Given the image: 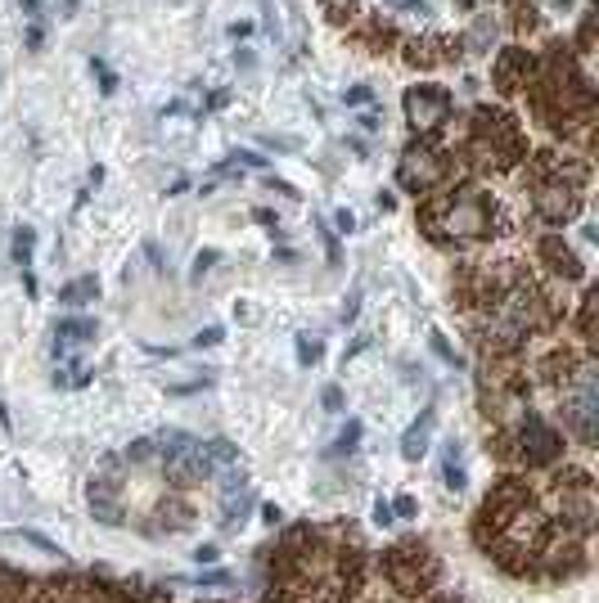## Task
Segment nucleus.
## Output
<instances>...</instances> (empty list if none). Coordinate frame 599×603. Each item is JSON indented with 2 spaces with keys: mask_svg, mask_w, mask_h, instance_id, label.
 Listing matches in <instances>:
<instances>
[{
  "mask_svg": "<svg viewBox=\"0 0 599 603\" xmlns=\"http://www.w3.org/2000/svg\"><path fill=\"white\" fill-rule=\"evenodd\" d=\"M424 225L433 239L478 243L496 234V207L482 189H442L433 203H424Z\"/></svg>",
  "mask_w": 599,
  "mask_h": 603,
  "instance_id": "f257e3e1",
  "label": "nucleus"
},
{
  "mask_svg": "<svg viewBox=\"0 0 599 603\" xmlns=\"http://www.w3.org/2000/svg\"><path fill=\"white\" fill-rule=\"evenodd\" d=\"M469 153L482 162V167L505 171V167H514V162L527 153V140H523V131H518L514 117L500 113V108H487V104H482L478 113H473Z\"/></svg>",
  "mask_w": 599,
  "mask_h": 603,
  "instance_id": "f03ea898",
  "label": "nucleus"
},
{
  "mask_svg": "<svg viewBox=\"0 0 599 603\" xmlns=\"http://www.w3.org/2000/svg\"><path fill=\"white\" fill-rule=\"evenodd\" d=\"M451 171H455V162H451V153H442V149H433V144H410L406 153H401V185L410 189V194H433V189H442L446 180H451Z\"/></svg>",
  "mask_w": 599,
  "mask_h": 603,
  "instance_id": "7ed1b4c3",
  "label": "nucleus"
},
{
  "mask_svg": "<svg viewBox=\"0 0 599 603\" xmlns=\"http://www.w3.org/2000/svg\"><path fill=\"white\" fill-rule=\"evenodd\" d=\"M451 108H455V99L446 86H410L406 90V122L415 126L419 135L442 131V126L451 122Z\"/></svg>",
  "mask_w": 599,
  "mask_h": 603,
  "instance_id": "20e7f679",
  "label": "nucleus"
},
{
  "mask_svg": "<svg viewBox=\"0 0 599 603\" xmlns=\"http://www.w3.org/2000/svg\"><path fill=\"white\" fill-rule=\"evenodd\" d=\"M518 450H523L527 464H550V459L559 455V437H554V428L545 419L523 414V419H518Z\"/></svg>",
  "mask_w": 599,
  "mask_h": 603,
  "instance_id": "39448f33",
  "label": "nucleus"
},
{
  "mask_svg": "<svg viewBox=\"0 0 599 603\" xmlns=\"http://www.w3.org/2000/svg\"><path fill=\"white\" fill-rule=\"evenodd\" d=\"M532 68H536V54L523 50V45H509V50L496 59V86H500V95H514V90H523L527 81H532Z\"/></svg>",
  "mask_w": 599,
  "mask_h": 603,
  "instance_id": "423d86ee",
  "label": "nucleus"
},
{
  "mask_svg": "<svg viewBox=\"0 0 599 603\" xmlns=\"http://www.w3.org/2000/svg\"><path fill=\"white\" fill-rule=\"evenodd\" d=\"M541 257L550 261L554 275H563V279H577V275H581V266H577V257H572V248H568L563 239H554V234H550V239H541Z\"/></svg>",
  "mask_w": 599,
  "mask_h": 603,
  "instance_id": "0eeeda50",
  "label": "nucleus"
},
{
  "mask_svg": "<svg viewBox=\"0 0 599 603\" xmlns=\"http://www.w3.org/2000/svg\"><path fill=\"white\" fill-rule=\"evenodd\" d=\"M320 9H325L334 23H356V14H361V0H320Z\"/></svg>",
  "mask_w": 599,
  "mask_h": 603,
  "instance_id": "6e6552de",
  "label": "nucleus"
},
{
  "mask_svg": "<svg viewBox=\"0 0 599 603\" xmlns=\"http://www.w3.org/2000/svg\"><path fill=\"white\" fill-rule=\"evenodd\" d=\"M428 428H433V414H424V423H415V428L406 432V459H419V455H424Z\"/></svg>",
  "mask_w": 599,
  "mask_h": 603,
  "instance_id": "1a4fd4ad",
  "label": "nucleus"
},
{
  "mask_svg": "<svg viewBox=\"0 0 599 603\" xmlns=\"http://www.w3.org/2000/svg\"><path fill=\"white\" fill-rule=\"evenodd\" d=\"M514 23L518 27H523V32H532V27H541V18H536V5H532V0H518V9H514Z\"/></svg>",
  "mask_w": 599,
  "mask_h": 603,
  "instance_id": "9d476101",
  "label": "nucleus"
},
{
  "mask_svg": "<svg viewBox=\"0 0 599 603\" xmlns=\"http://www.w3.org/2000/svg\"><path fill=\"white\" fill-rule=\"evenodd\" d=\"M14 257H19L23 266H28V257H32V234H28V230H23L19 239H14Z\"/></svg>",
  "mask_w": 599,
  "mask_h": 603,
  "instance_id": "9b49d317",
  "label": "nucleus"
},
{
  "mask_svg": "<svg viewBox=\"0 0 599 603\" xmlns=\"http://www.w3.org/2000/svg\"><path fill=\"white\" fill-rule=\"evenodd\" d=\"M383 5H392V9H406V14H428V5H424V0H383Z\"/></svg>",
  "mask_w": 599,
  "mask_h": 603,
  "instance_id": "f8f14e48",
  "label": "nucleus"
},
{
  "mask_svg": "<svg viewBox=\"0 0 599 603\" xmlns=\"http://www.w3.org/2000/svg\"><path fill=\"white\" fill-rule=\"evenodd\" d=\"M86 293H95V279H82V284L64 288V297H68V302H77V297H86Z\"/></svg>",
  "mask_w": 599,
  "mask_h": 603,
  "instance_id": "ddd939ff",
  "label": "nucleus"
},
{
  "mask_svg": "<svg viewBox=\"0 0 599 603\" xmlns=\"http://www.w3.org/2000/svg\"><path fill=\"white\" fill-rule=\"evenodd\" d=\"M221 338H226V333H221L217 324H212V329H203V333H199V338H194V342H199V347H217Z\"/></svg>",
  "mask_w": 599,
  "mask_h": 603,
  "instance_id": "4468645a",
  "label": "nucleus"
},
{
  "mask_svg": "<svg viewBox=\"0 0 599 603\" xmlns=\"http://www.w3.org/2000/svg\"><path fill=\"white\" fill-rule=\"evenodd\" d=\"M334 221H338V230H343V234H352V230H356V216H352V212H338Z\"/></svg>",
  "mask_w": 599,
  "mask_h": 603,
  "instance_id": "2eb2a0df",
  "label": "nucleus"
},
{
  "mask_svg": "<svg viewBox=\"0 0 599 603\" xmlns=\"http://www.w3.org/2000/svg\"><path fill=\"white\" fill-rule=\"evenodd\" d=\"M365 99H370V90H365V86H356V90H347V104H365Z\"/></svg>",
  "mask_w": 599,
  "mask_h": 603,
  "instance_id": "dca6fc26",
  "label": "nucleus"
},
{
  "mask_svg": "<svg viewBox=\"0 0 599 603\" xmlns=\"http://www.w3.org/2000/svg\"><path fill=\"white\" fill-rule=\"evenodd\" d=\"M194 558H199V563H217V549L203 545V549H194Z\"/></svg>",
  "mask_w": 599,
  "mask_h": 603,
  "instance_id": "f3484780",
  "label": "nucleus"
},
{
  "mask_svg": "<svg viewBox=\"0 0 599 603\" xmlns=\"http://www.w3.org/2000/svg\"><path fill=\"white\" fill-rule=\"evenodd\" d=\"M460 5H464V9H473V5H487V0H460Z\"/></svg>",
  "mask_w": 599,
  "mask_h": 603,
  "instance_id": "a211bd4d",
  "label": "nucleus"
}]
</instances>
